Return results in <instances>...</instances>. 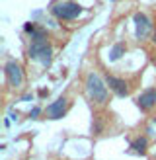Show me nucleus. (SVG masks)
Segmentation results:
<instances>
[{
	"mask_svg": "<svg viewBox=\"0 0 156 160\" xmlns=\"http://www.w3.org/2000/svg\"><path fill=\"white\" fill-rule=\"evenodd\" d=\"M31 41H33V43L47 41V29H45V28H37L33 33H31Z\"/></svg>",
	"mask_w": 156,
	"mask_h": 160,
	"instance_id": "obj_11",
	"label": "nucleus"
},
{
	"mask_svg": "<svg viewBox=\"0 0 156 160\" xmlns=\"http://www.w3.org/2000/svg\"><path fill=\"white\" fill-rule=\"evenodd\" d=\"M152 43L156 45V31H154V33H152Z\"/></svg>",
	"mask_w": 156,
	"mask_h": 160,
	"instance_id": "obj_15",
	"label": "nucleus"
},
{
	"mask_svg": "<svg viewBox=\"0 0 156 160\" xmlns=\"http://www.w3.org/2000/svg\"><path fill=\"white\" fill-rule=\"evenodd\" d=\"M125 51H127V45H125V43H115L111 47V51H109V61H111V62L119 61L123 55H125Z\"/></svg>",
	"mask_w": 156,
	"mask_h": 160,
	"instance_id": "obj_10",
	"label": "nucleus"
},
{
	"mask_svg": "<svg viewBox=\"0 0 156 160\" xmlns=\"http://www.w3.org/2000/svg\"><path fill=\"white\" fill-rule=\"evenodd\" d=\"M86 92H88L90 100L94 103H98V106L107 102V86L104 84V80H101L96 72H90L86 76Z\"/></svg>",
	"mask_w": 156,
	"mask_h": 160,
	"instance_id": "obj_1",
	"label": "nucleus"
},
{
	"mask_svg": "<svg viewBox=\"0 0 156 160\" xmlns=\"http://www.w3.org/2000/svg\"><path fill=\"white\" fill-rule=\"evenodd\" d=\"M39 115H41V108H33L29 111V117H33V119H37Z\"/></svg>",
	"mask_w": 156,
	"mask_h": 160,
	"instance_id": "obj_13",
	"label": "nucleus"
},
{
	"mask_svg": "<svg viewBox=\"0 0 156 160\" xmlns=\"http://www.w3.org/2000/svg\"><path fill=\"white\" fill-rule=\"evenodd\" d=\"M135 102H137V108L140 111H150L156 106V88H148V90H144Z\"/></svg>",
	"mask_w": 156,
	"mask_h": 160,
	"instance_id": "obj_6",
	"label": "nucleus"
},
{
	"mask_svg": "<svg viewBox=\"0 0 156 160\" xmlns=\"http://www.w3.org/2000/svg\"><path fill=\"white\" fill-rule=\"evenodd\" d=\"M23 29H26V31H27V33L31 35V33H33V31L37 29V26H35V23H33V22H27V23H26V26H23Z\"/></svg>",
	"mask_w": 156,
	"mask_h": 160,
	"instance_id": "obj_12",
	"label": "nucleus"
},
{
	"mask_svg": "<svg viewBox=\"0 0 156 160\" xmlns=\"http://www.w3.org/2000/svg\"><path fill=\"white\" fill-rule=\"evenodd\" d=\"M65 113H66V98L65 96H61L57 102H53L51 106H47V115H49V119H61Z\"/></svg>",
	"mask_w": 156,
	"mask_h": 160,
	"instance_id": "obj_8",
	"label": "nucleus"
},
{
	"mask_svg": "<svg viewBox=\"0 0 156 160\" xmlns=\"http://www.w3.org/2000/svg\"><path fill=\"white\" fill-rule=\"evenodd\" d=\"M84 8L80 4H76V2H57V4H53L51 8V14L55 16L57 20H74L78 18V16L82 14Z\"/></svg>",
	"mask_w": 156,
	"mask_h": 160,
	"instance_id": "obj_2",
	"label": "nucleus"
},
{
	"mask_svg": "<svg viewBox=\"0 0 156 160\" xmlns=\"http://www.w3.org/2000/svg\"><path fill=\"white\" fill-rule=\"evenodd\" d=\"M39 96H41V98H45V96H49V90H45V88H43V90H39Z\"/></svg>",
	"mask_w": 156,
	"mask_h": 160,
	"instance_id": "obj_14",
	"label": "nucleus"
},
{
	"mask_svg": "<svg viewBox=\"0 0 156 160\" xmlns=\"http://www.w3.org/2000/svg\"><path fill=\"white\" fill-rule=\"evenodd\" d=\"M4 76H6V82L10 84L12 88H20V86L23 84L22 67H20L16 61H8L6 65H4Z\"/></svg>",
	"mask_w": 156,
	"mask_h": 160,
	"instance_id": "obj_4",
	"label": "nucleus"
},
{
	"mask_svg": "<svg viewBox=\"0 0 156 160\" xmlns=\"http://www.w3.org/2000/svg\"><path fill=\"white\" fill-rule=\"evenodd\" d=\"M131 148L133 152L137 154H146V148H148V139L146 137H137L131 141Z\"/></svg>",
	"mask_w": 156,
	"mask_h": 160,
	"instance_id": "obj_9",
	"label": "nucleus"
},
{
	"mask_svg": "<svg viewBox=\"0 0 156 160\" xmlns=\"http://www.w3.org/2000/svg\"><path fill=\"white\" fill-rule=\"evenodd\" d=\"M154 123H156V117H154Z\"/></svg>",
	"mask_w": 156,
	"mask_h": 160,
	"instance_id": "obj_16",
	"label": "nucleus"
},
{
	"mask_svg": "<svg viewBox=\"0 0 156 160\" xmlns=\"http://www.w3.org/2000/svg\"><path fill=\"white\" fill-rule=\"evenodd\" d=\"M133 22H135V37L139 39V41L150 35V31H152V22H150V18H148L146 14L137 12L135 16H133Z\"/></svg>",
	"mask_w": 156,
	"mask_h": 160,
	"instance_id": "obj_5",
	"label": "nucleus"
},
{
	"mask_svg": "<svg viewBox=\"0 0 156 160\" xmlns=\"http://www.w3.org/2000/svg\"><path fill=\"white\" fill-rule=\"evenodd\" d=\"M105 84L109 86V90H111L115 96H119V98L129 96V86H127V82H125L123 78H117V76L107 74V76H105Z\"/></svg>",
	"mask_w": 156,
	"mask_h": 160,
	"instance_id": "obj_7",
	"label": "nucleus"
},
{
	"mask_svg": "<svg viewBox=\"0 0 156 160\" xmlns=\"http://www.w3.org/2000/svg\"><path fill=\"white\" fill-rule=\"evenodd\" d=\"M27 57L33 59V61H39L43 67H49L51 61H53V47L47 41H41V43L31 41L29 49H27Z\"/></svg>",
	"mask_w": 156,
	"mask_h": 160,
	"instance_id": "obj_3",
	"label": "nucleus"
}]
</instances>
